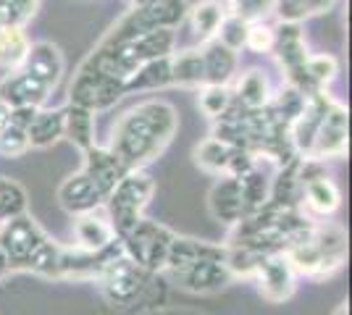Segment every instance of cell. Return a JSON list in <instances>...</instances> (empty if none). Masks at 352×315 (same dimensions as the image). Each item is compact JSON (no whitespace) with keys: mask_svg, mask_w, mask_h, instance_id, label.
I'll list each match as a JSON object with an SVG mask.
<instances>
[{"mask_svg":"<svg viewBox=\"0 0 352 315\" xmlns=\"http://www.w3.org/2000/svg\"><path fill=\"white\" fill-rule=\"evenodd\" d=\"M179 132V113L168 100L150 97L126 108L111 126L108 150L116 155L126 171H145L161 158Z\"/></svg>","mask_w":352,"mask_h":315,"instance_id":"1","label":"cell"},{"mask_svg":"<svg viewBox=\"0 0 352 315\" xmlns=\"http://www.w3.org/2000/svg\"><path fill=\"white\" fill-rule=\"evenodd\" d=\"M0 255L8 266V273L21 270L58 281L63 244L53 240L30 213H24L0 226Z\"/></svg>","mask_w":352,"mask_h":315,"instance_id":"2","label":"cell"},{"mask_svg":"<svg viewBox=\"0 0 352 315\" xmlns=\"http://www.w3.org/2000/svg\"><path fill=\"white\" fill-rule=\"evenodd\" d=\"M297 276L329 279L347 260V231L334 221H310L284 250Z\"/></svg>","mask_w":352,"mask_h":315,"instance_id":"3","label":"cell"},{"mask_svg":"<svg viewBox=\"0 0 352 315\" xmlns=\"http://www.w3.org/2000/svg\"><path fill=\"white\" fill-rule=\"evenodd\" d=\"M161 276L155 273H147V270L137 268L129 257L121 255L103 270V276L95 281L100 297H103L111 307L116 310H126V307H137L142 305L145 307H155V281Z\"/></svg>","mask_w":352,"mask_h":315,"instance_id":"4","label":"cell"},{"mask_svg":"<svg viewBox=\"0 0 352 315\" xmlns=\"http://www.w3.org/2000/svg\"><path fill=\"white\" fill-rule=\"evenodd\" d=\"M187 8H190L187 0H155V3H147V5H134L105 32L98 45L113 47L132 40V37H140L145 32L176 30L184 21Z\"/></svg>","mask_w":352,"mask_h":315,"instance_id":"5","label":"cell"},{"mask_svg":"<svg viewBox=\"0 0 352 315\" xmlns=\"http://www.w3.org/2000/svg\"><path fill=\"white\" fill-rule=\"evenodd\" d=\"M153 195H155V179L147 171H126L121 176L103 205L105 218L111 221L118 240L145 218Z\"/></svg>","mask_w":352,"mask_h":315,"instance_id":"6","label":"cell"},{"mask_svg":"<svg viewBox=\"0 0 352 315\" xmlns=\"http://www.w3.org/2000/svg\"><path fill=\"white\" fill-rule=\"evenodd\" d=\"M163 276L179 292H187V294H219L234 281V273L229 270V263H226V244H216V242L206 255Z\"/></svg>","mask_w":352,"mask_h":315,"instance_id":"7","label":"cell"},{"mask_svg":"<svg viewBox=\"0 0 352 315\" xmlns=\"http://www.w3.org/2000/svg\"><path fill=\"white\" fill-rule=\"evenodd\" d=\"M124 95H126V82L124 79L82 60L76 74L72 76L69 103L66 105H76V108H85L92 113H100V110L113 108Z\"/></svg>","mask_w":352,"mask_h":315,"instance_id":"8","label":"cell"},{"mask_svg":"<svg viewBox=\"0 0 352 315\" xmlns=\"http://www.w3.org/2000/svg\"><path fill=\"white\" fill-rule=\"evenodd\" d=\"M118 242H121L124 255L129 257L137 268L161 276L168 247L174 242V231L168 226L153 221V218H142L129 234H124Z\"/></svg>","mask_w":352,"mask_h":315,"instance_id":"9","label":"cell"},{"mask_svg":"<svg viewBox=\"0 0 352 315\" xmlns=\"http://www.w3.org/2000/svg\"><path fill=\"white\" fill-rule=\"evenodd\" d=\"M339 208H342V189H339L337 181L329 174L318 171V168L313 174H308V165L302 161V181H300L297 210L310 221H329V218L337 215Z\"/></svg>","mask_w":352,"mask_h":315,"instance_id":"10","label":"cell"},{"mask_svg":"<svg viewBox=\"0 0 352 315\" xmlns=\"http://www.w3.org/2000/svg\"><path fill=\"white\" fill-rule=\"evenodd\" d=\"M347 148H350V113L339 100L331 97L305 161H310V163L337 161V158L347 155Z\"/></svg>","mask_w":352,"mask_h":315,"instance_id":"11","label":"cell"},{"mask_svg":"<svg viewBox=\"0 0 352 315\" xmlns=\"http://www.w3.org/2000/svg\"><path fill=\"white\" fill-rule=\"evenodd\" d=\"M108 195H111V189L105 187L103 181L95 179L85 168H79L76 174L66 176V179L58 184L56 200H58V205L66 210L72 218H76V215H85V213L103 210Z\"/></svg>","mask_w":352,"mask_h":315,"instance_id":"12","label":"cell"},{"mask_svg":"<svg viewBox=\"0 0 352 315\" xmlns=\"http://www.w3.org/2000/svg\"><path fill=\"white\" fill-rule=\"evenodd\" d=\"M271 56L276 58L281 71L287 76V87L300 92V82H302V69L308 60V40L300 24H276L274 27V50Z\"/></svg>","mask_w":352,"mask_h":315,"instance_id":"13","label":"cell"},{"mask_svg":"<svg viewBox=\"0 0 352 315\" xmlns=\"http://www.w3.org/2000/svg\"><path fill=\"white\" fill-rule=\"evenodd\" d=\"M297 270L289 263V257L284 253H274V255L263 257V263L258 266L252 281L258 284V294L271 305H281V302L292 300L294 289H297Z\"/></svg>","mask_w":352,"mask_h":315,"instance_id":"14","label":"cell"},{"mask_svg":"<svg viewBox=\"0 0 352 315\" xmlns=\"http://www.w3.org/2000/svg\"><path fill=\"white\" fill-rule=\"evenodd\" d=\"M208 210H210V218L216 224H223L229 226V229H234L239 221H245L250 215V208L239 179H234V176H221L210 187V192H208Z\"/></svg>","mask_w":352,"mask_h":315,"instance_id":"15","label":"cell"},{"mask_svg":"<svg viewBox=\"0 0 352 315\" xmlns=\"http://www.w3.org/2000/svg\"><path fill=\"white\" fill-rule=\"evenodd\" d=\"M50 95H53V90L24 69L8 71L0 79V100L14 110H19V108H45Z\"/></svg>","mask_w":352,"mask_h":315,"instance_id":"16","label":"cell"},{"mask_svg":"<svg viewBox=\"0 0 352 315\" xmlns=\"http://www.w3.org/2000/svg\"><path fill=\"white\" fill-rule=\"evenodd\" d=\"M72 234H74V247L76 250H85V253H100V250L111 247L118 240L113 226L105 218L103 210L76 215L72 226Z\"/></svg>","mask_w":352,"mask_h":315,"instance_id":"17","label":"cell"},{"mask_svg":"<svg viewBox=\"0 0 352 315\" xmlns=\"http://www.w3.org/2000/svg\"><path fill=\"white\" fill-rule=\"evenodd\" d=\"M21 69L30 71L34 79H40L43 84H47L50 90H56L58 82L63 79V71H66V60H63V53H60L58 45L40 40V43H32Z\"/></svg>","mask_w":352,"mask_h":315,"instance_id":"18","label":"cell"},{"mask_svg":"<svg viewBox=\"0 0 352 315\" xmlns=\"http://www.w3.org/2000/svg\"><path fill=\"white\" fill-rule=\"evenodd\" d=\"M200 53H203V69H206V84L229 87L234 82L236 69H239V53L221 45L219 40H210L206 45H200Z\"/></svg>","mask_w":352,"mask_h":315,"instance_id":"19","label":"cell"},{"mask_svg":"<svg viewBox=\"0 0 352 315\" xmlns=\"http://www.w3.org/2000/svg\"><path fill=\"white\" fill-rule=\"evenodd\" d=\"M187 24H190L192 34L200 45H206L210 40L219 37V30L226 19V5L223 0H197L195 5L187 8Z\"/></svg>","mask_w":352,"mask_h":315,"instance_id":"20","label":"cell"},{"mask_svg":"<svg viewBox=\"0 0 352 315\" xmlns=\"http://www.w3.org/2000/svg\"><path fill=\"white\" fill-rule=\"evenodd\" d=\"M232 97L245 110H261V108H265V105L271 103V97H274L271 82H268L265 71L248 69L245 74L236 76L234 87H232Z\"/></svg>","mask_w":352,"mask_h":315,"instance_id":"21","label":"cell"},{"mask_svg":"<svg viewBox=\"0 0 352 315\" xmlns=\"http://www.w3.org/2000/svg\"><path fill=\"white\" fill-rule=\"evenodd\" d=\"M168 66H171V87H184V90L206 87V69H203L200 47L174 50L168 58Z\"/></svg>","mask_w":352,"mask_h":315,"instance_id":"22","label":"cell"},{"mask_svg":"<svg viewBox=\"0 0 352 315\" xmlns=\"http://www.w3.org/2000/svg\"><path fill=\"white\" fill-rule=\"evenodd\" d=\"M30 150H47L63 139V108H40L27 126Z\"/></svg>","mask_w":352,"mask_h":315,"instance_id":"23","label":"cell"},{"mask_svg":"<svg viewBox=\"0 0 352 315\" xmlns=\"http://www.w3.org/2000/svg\"><path fill=\"white\" fill-rule=\"evenodd\" d=\"M63 139H69L79 152L92 150L98 145L95 113L76 105H63Z\"/></svg>","mask_w":352,"mask_h":315,"instance_id":"24","label":"cell"},{"mask_svg":"<svg viewBox=\"0 0 352 315\" xmlns=\"http://www.w3.org/2000/svg\"><path fill=\"white\" fill-rule=\"evenodd\" d=\"M339 74V60L331 53H310L302 69V82H300V95H313V92L326 90Z\"/></svg>","mask_w":352,"mask_h":315,"instance_id":"25","label":"cell"},{"mask_svg":"<svg viewBox=\"0 0 352 315\" xmlns=\"http://www.w3.org/2000/svg\"><path fill=\"white\" fill-rule=\"evenodd\" d=\"M229 158H232V145L221 142L216 137H206V139L197 142L195 150H192L195 165H197L200 171L210 174V176H216V179L226 176V171H229Z\"/></svg>","mask_w":352,"mask_h":315,"instance_id":"26","label":"cell"},{"mask_svg":"<svg viewBox=\"0 0 352 315\" xmlns=\"http://www.w3.org/2000/svg\"><path fill=\"white\" fill-rule=\"evenodd\" d=\"M32 40L21 27H0V69L8 74L24 66Z\"/></svg>","mask_w":352,"mask_h":315,"instance_id":"27","label":"cell"},{"mask_svg":"<svg viewBox=\"0 0 352 315\" xmlns=\"http://www.w3.org/2000/svg\"><path fill=\"white\" fill-rule=\"evenodd\" d=\"M171 58V56H168ZM168 58L150 60L145 66H140L129 79H126V95L129 92H155L171 87V66Z\"/></svg>","mask_w":352,"mask_h":315,"instance_id":"28","label":"cell"},{"mask_svg":"<svg viewBox=\"0 0 352 315\" xmlns=\"http://www.w3.org/2000/svg\"><path fill=\"white\" fill-rule=\"evenodd\" d=\"M337 0H276L274 16L279 24H302L310 16L326 14Z\"/></svg>","mask_w":352,"mask_h":315,"instance_id":"29","label":"cell"},{"mask_svg":"<svg viewBox=\"0 0 352 315\" xmlns=\"http://www.w3.org/2000/svg\"><path fill=\"white\" fill-rule=\"evenodd\" d=\"M30 213V195L19 181L0 174V226Z\"/></svg>","mask_w":352,"mask_h":315,"instance_id":"30","label":"cell"},{"mask_svg":"<svg viewBox=\"0 0 352 315\" xmlns=\"http://www.w3.org/2000/svg\"><path fill=\"white\" fill-rule=\"evenodd\" d=\"M234 103L232 97V84L229 87H216V84H206L197 90V108L200 113L210 121H219Z\"/></svg>","mask_w":352,"mask_h":315,"instance_id":"31","label":"cell"},{"mask_svg":"<svg viewBox=\"0 0 352 315\" xmlns=\"http://www.w3.org/2000/svg\"><path fill=\"white\" fill-rule=\"evenodd\" d=\"M226 14L239 19L242 24H261L274 16L276 0H226Z\"/></svg>","mask_w":352,"mask_h":315,"instance_id":"32","label":"cell"},{"mask_svg":"<svg viewBox=\"0 0 352 315\" xmlns=\"http://www.w3.org/2000/svg\"><path fill=\"white\" fill-rule=\"evenodd\" d=\"M43 0H0V27H27Z\"/></svg>","mask_w":352,"mask_h":315,"instance_id":"33","label":"cell"},{"mask_svg":"<svg viewBox=\"0 0 352 315\" xmlns=\"http://www.w3.org/2000/svg\"><path fill=\"white\" fill-rule=\"evenodd\" d=\"M30 150V139H27V129L11 121V126H6L0 132V155L3 158H21Z\"/></svg>","mask_w":352,"mask_h":315,"instance_id":"34","label":"cell"},{"mask_svg":"<svg viewBox=\"0 0 352 315\" xmlns=\"http://www.w3.org/2000/svg\"><path fill=\"white\" fill-rule=\"evenodd\" d=\"M245 50L255 53V56H263L274 50V24L261 21V24H250L248 34H245Z\"/></svg>","mask_w":352,"mask_h":315,"instance_id":"35","label":"cell"},{"mask_svg":"<svg viewBox=\"0 0 352 315\" xmlns=\"http://www.w3.org/2000/svg\"><path fill=\"white\" fill-rule=\"evenodd\" d=\"M245 34H248V24H242L239 19L226 14V19H223V24H221L219 37H216V40H219L221 45L232 47L234 53H239V50L245 47Z\"/></svg>","mask_w":352,"mask_h":315,"instance_id":"36","label":"cell"},{"mask_svg":"<svg viewBox=\"0 0 352 315\" xmlns=\"http://www.w3.org/2000/svg\"><path fill=\"white\" fill-rule=\"evenodd\" d=\"M137 315H203L195 310H184V307H166V305H155V307H145Z\"/></svg>","mask_w":352,"mask_h":315,"instance_id":"37","label":"cell"},{"mask_svg":"<svg viewBox=\"0 0 352 315\" xmlns=\"http://www.w3.org/2000/svg\"><path fill=\"white\" fill-rule=\"evenodd\" d=\"M11 121H14V108H8V105L0 100V132L6 126H11Z\"/></svg>","mask_w":352,"mask_h":315,"instance_id":"38","label":"cell"},{"mask_svg":"<svg viewBox=\"0 0 352 315\" xmlns=\"http://www.w3.org/2000/svg\"><path fill=\"white\" fill-rule=\"evenodd\" d=\"M8 276V266H6V260H3V255H0V281Z\"/></svg>","mask_w":352,"mask_h":315,"instance_id":"39","label":"cell"},{"mask_svg":"<svg viewBox=\"0 0 352 315\" xmlns=\"http://www.w3.org/2000/svg\"><path fill=\"white\" fill-rule=\"evenodd\" d=\"M334 315H350V305H347V302H342Z\"/></svg>","mask_w":352,"mask_h":315,"instance_id":"40","label":"cell"},{"mask_svg":"<svg viewBox=\"0 0 352 315\" xmlns=\"http://www.w3.org/2000/svg\"><path fill=\"white\" fill-rule=\"evenodd\" d=\"M147 3H155V0H126L129 8H134V5H147Z\"/></svg>","mask_w":352,"mask_h":315,"instance_id":"41","label":"cell"}]
</instances>
